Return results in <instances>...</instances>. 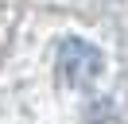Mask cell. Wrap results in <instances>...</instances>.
I'll return each mask as SVG.
<instances>
[{"instance_id": "obj_1", "label": "cell", "mask_w": 128, "mask_h": 124, "mask_svg": "<svg viewBox=\"0 0 128 124\" xmlns=\"http://www.w3.org/2000/svg\"><path fill=\"white\" fill-rule=\"evenodd\" d=\"M101 70H105V58H101V50H97L93 43H86V39H66V43L58 46V74H62L66 85L89 89Z\"/></svg>"}]
</instances>
